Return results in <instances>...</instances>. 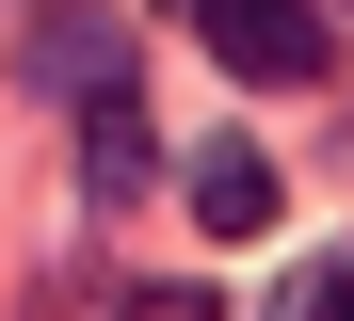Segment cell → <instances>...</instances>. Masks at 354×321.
<instances>
[{
    "instance_id": "obj_1",
    "label": "cell",
    "mask_w": 354,
    "mask_h": 321,
    "mask_svg": "<svg viewBox=\"0 0 354 321\" xmlns=\"http://www.w3.org/2000/svg\"><path fill=\"white\" fill-rule=\"evenodd\" d=\"M177 17H194V48L225 64V81H274V97H306L338 64V32L306 17V0H177Z\"/></svg>"
},
{
    "instance_id": "obj_2",
    "label": "cell",
    "mask_w": 354,
    "mask_h": 321,
    "mask_svg": "<svg viewBox=\"0 0 354 321\" xmlns=\"http://www.w3.org/2000/svg\"><path fill=\"white\" fill-rule=\"evenodd\" d=\"M177 193H194V225H209V241H258V225L290 209V193H274V161H258V145H209L194 177H177Z\"/></svg>"
},
{
    "instance_id": "obj_3",
    "label": "cell",
    "mask_w": 354,
    "mask_h": 321,
    "mask_svg": "<svg viewBox=\"0 0 354 321\" xmlns=\"http://www.w3.org/2000/svg\"><path fill=\"white\" fill-rule=\"evenodd\" d=\"M81 177H97V209H113V193H145V113H129V97L81 113Z\"/></svg>"
},
{
    "instance_id": "obj_4",
    "label": "cell",
    "mask_w": 354,
    "mask_h": 321,
    "mask_svg": "<svg viewBox=\"0 0 354 321\" xmlns=\"http://www.w3.org/2000/svg\"><path fill=\"white\" fill-rule=\"evenodd\" d=\"M129 321H225V289H145Z\"/></svg>"
},
{
    "instance_id": "obj_5",
    "label": "cell",
    "mask_w": 354,
    "mask_h": 321,
    "mask_svg": "<svg viewBox=\"0 0 354 321\" xmlns=\"http://www.w3.org/2000/svg\"><path fill=\"white\" fill-rule=\"evenodd\" d=\"M274 321H322V289H274Z\"/></svg>"
}]
</instances>
